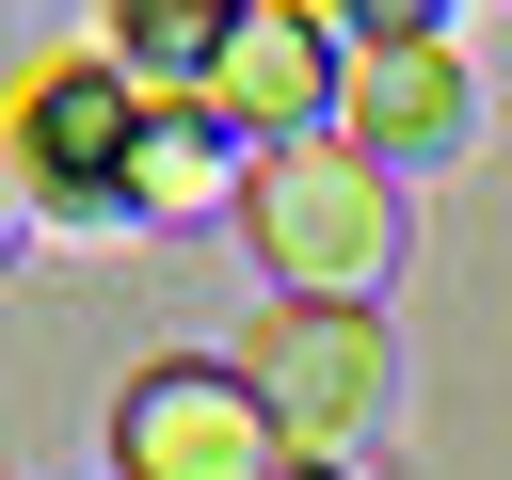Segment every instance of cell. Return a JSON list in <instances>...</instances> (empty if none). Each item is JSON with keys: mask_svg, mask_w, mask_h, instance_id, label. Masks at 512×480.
<instances>
[{"mask_svg": "<svg viewBox=\"0 0 512 480\" xmlns=\"http://www.w3.org/2000/svg\"><path fill=\"white\" fill-rule=\"evenodd\" d=\"M240 240H256L272 304H384V272H400V176L352 160L336 128L320 144H256L240 160Z\"/></svg>", "mask_w": 512, "mask_h": 480, "instance_id": "6da1fadb", "label": "cell"}, {"mask_svg": "<svg viewBox=\"0 0 512 480\" xmlns=\"http://www.w3.org/2000/svg\"><path fill=\"white\" fill-rule=\"evenodd\" d=\"M128 144H144V80L112 48H32L0 80V176L48 224H128Z\"/></svg>", "mask_w": 512, "mask_h": 480, "instance_id": "7a4b0ae2", "label": "cell"}, {"mask_svg": "<svg viewBox=\"0 0 512 480\" xmlns=\"http://www.w3.org/2000/svg\"><path fill=\"white\" fill-rule=\"evenodd\" d=\"M240 384H256L288 464H352L384 432V400H400V336H384V304H256Z\"/></svg>", "mask_w": 512, "mask_h": 480, "instance_id": "3957f363", "label": "cell"}, {"mask_svg": "<svg viewBox=\"0 0 512 480\" xmlns=\"http://www.w3.org/2000/svg\"><path fill=\"white\" fill-rule=\"evenodd\" d=\"M272 464H288V448H272V416H256L240 368H208V352L128 368V400H112V480H272Z\"/></svg>", "mask_w": 512, "mask_h": 480, "instance_id": "277c9868", "label": "cell"}, {"mask_svg": "<svg viewBox=\"0 0 512 480\" xmlns=\"http://www.w3.org/2000/svg\"><path fill=\"white\" fill-rule=\"evenodd\" d=\"M336 144L384 160V176L464 160V144H480V64H464L448 32H384V48H352V64H336Z\"/></svg>", "mask_w": 512, "mask_h": 480, "instance_id": "5b68a950", "label": "cell"}, {"mask_svg": "<svg viewBox=\"0 0 512 480\" xmlns=\"http://www.w3.org/2000/svg\"><path fill=\"white\" fill-rule=\"evenodd\" d=\"M336 64H352V48H336L320 0H240L192 96H208L240 144H320V128H336Z\"/></svg>", "mask_w": 512, "mask_h": 480, "instance_id": "8992f818", "label": "cell"}, {"mask_svg": "<svg viewBox=\"0 0 512 480\" xmlns=\"http://www.w3.org/2000/svg\"><path fill=\"white\" fill-rule=\"evenodd\" d=\"M240 128L208 96H144V144H128V208H240Z\"/></svg>", "mask_w": 512, "mask_h": 480, "instance_id": "52a82bcc", "label": "cell"}, {"mask_svg": "<svg viewBox=\"0 0 512 480\" xmlns=\"http://www.w3.org/2000/svg\"><path fill=\"white\" fill-rule=\"evenodd\" d=\"M224 16H240V0H112V64H128L144 96H192L208 48H224Z\"/></svg>", "mask_w": 512, "mask_h": 480, "instance_id": "ba28073f", "label": "cell"}, {"mask_svg": "<svg viewBox=\"0 0 512 480\" xmlns=\"http://www.w3.org/2000/svg\"><path fill=\"white\" fill-rule=\"evenodd\" d=\"M336 48H384V32H448V0H320Z\"/></svg>", "mask_w": 512, "mask_h": 480, "instance_id": "9c48e42d", "label": "cell"}, {"mask_svg": "<svg viewBox=\"0 0 512 480\" xmlns=\"http://www.w3.org/2000/svg\"><path fill=\"white\" fill-rule=\"evenodd\" d=\"M16 224H32V208H16V176H0V256H16Z\"/></svg>", "mask_w": 512, "mask_h": 480, "instance_id": "30bf717a", "label": "cell"}, {"mask_svg": "<svg viewBox=\"0 0 512 480\" xmlns=\"http://www.w3.org/2000/svg\"><path fill=\"white\" fill-rule=\"evenodd\" d=\"M272 480H336V464H272Z\"/></svg>", "mask_w": 512, "mask_h": 480, "instance_id": "8fae6325", "label": "cell"}]
</instances>
